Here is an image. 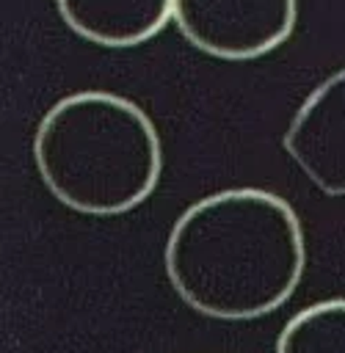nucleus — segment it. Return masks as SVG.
<instances>
[{
	"mask_svg": "<svg viewBox=\"0 0 345 353\" xmlns=\"http://www.w3.org/2000/svg\"><path fill=\"white\" fill-rule=\"evenodd\" d=\"M163 262L168 284L193 312L213 320L265 317L290 301L304 276L301 218L270 190H218L182 210Z\"/></svg>",
	"mask_w": 345,
	"mask_h": 353,
	"instance_id": "nucleus-1",
	"label": "nucleus"
},
{
	"mask_svg": "<svg viewBox=\"0 0 345 353\" xmlns=\"http://www.w3.org/2000/svg\"><path fill=\"white\" fill-rule=\"evenodd\" d=\"M33 163L44 188L83 215H121L160 182L163 146L152 119L113 91L61 97L39 121Z\"/></svg>",
	"mask_w": 345,
	"mask_h": 353,
	"instance_id": "nucleus-2",
	"label": "nucleus"
},
{
	"mask_svg": "<svg viewBox=\"0 0 345 353\" xmlns=\"http://www.w3.org/2000/svg\"><path fill=\"white\" fill-rule=\"evenodd\" d=\"M174 22L196 50L251 61L290 39L298 0H174Z\"/></svg>",
	"mask_w": 345,
	"mask_h": 353,
	"instance_id": "nucleus-3",
	"label": "nucleus"
},
{
	"mask_svg": "<svg viewBox=\"0 0 345 353\" xmlns=\"http://www.w3.org/2000/svg\"><path fill=\"white\" fill-rule=\"evenodd\" d=\"M282 146L315 188L345 196V69L328 74L301 102Z\"/></svg>",
	"mask_w": 345,
	"mask_h": 353,
	"instance_id": "nucleus-4",
	"label": "nucleus"
},
{
	"mask_svg": "<svg viewBox=\"0 0 345 353\" xmlns=\"http://www.w3.org/2000/svg\"><path fill=\"white\" fill-rule=\"evenodd\" d=\"M55 8L72 33L108 50L138 47L174 19V0H55Z\"/></svg>",
	"mask_w": 345,
	"mask_h": 353,
	"instance_id": "nucleus-5",
	"label": "nucleus"
},
{
	"mask_svg": "<svg viewBox=\"0 0 345 353\" xmlns=\"http://www.w3.org/2000/svg\"><path fill=\"white\" fill-rule=\"evenodd\" d=\"M276 353H345V298H328L293 314Z\"/></svg>",
	"mask_w": 345,
	"mask_h": 353,
	"instance_id": "nucleus-6",
	"label": "nucleus"
}]
</instances>
